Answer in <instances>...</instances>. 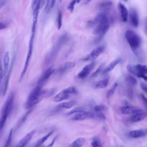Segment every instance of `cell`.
Segmentation results:
<instances>
[{
  "label": "cell",
  "instance_id": "24",
  "mask_svg": "<svg viewBox=\"0 0 147 147\" xmlns=\"http://www.w3.org/2000/svg\"><path fill=\"white\" fill-rule=\"evenodd\" d=\"M69 96H70L69 94H67V92H65L62 90L60 92L58 93L54 96L53 99H54L55 102H61V101H63V100L68 99L69 98Z\"/></svg>",
  "mask_w": 147,
  "mask_h": 147
},
{
  "label": "cell",
  "instance_id": "43",
  "mask_svg": "<svg viewBox=\"0 0 147 147\" xmlns=\"http://www.w3.org/2000/svg\"><path fill=\"white\" fill-rule=\"evenodd\" d=\"M141 98H142V101L144 102V103H145V105H146V99L145 96H144V95L143 94H141Z\"/></svg>",
  "mask_w": 147,
  "mask_h": 147
},
{
  "label": "cell",
  "instance_id": "42",
  "mask_svg": "<svg viewBox=\"0 0 147 147\" xmlns=\"http://www.w3.org/2000/svg\"><path fill=\"white\" fill-rule=\"evenodd\" d=\"M57 136H56L52 140V141L47 146H45V147H52L53 146V144H54V143H55V142L56 141V139H57Z\"/></svg>",
  "mask_w": 147,
  "mask_h": 147
},
{
  "label": "cell",
  "instance_id": "17",
  "mask_svg": "<svg viewBox=\"0 0 147 147\" xmlns=\"http://www.w3.org/2000/svg\"><path fill=\"white\" fill-rule=\"evenodd\" d=\"M118 6L119 10L120 11V15H121V20L123 22L127 21V19H128L127 9L126 8V6L121 2H119Z\"/></svg>",
  "mask_w": 147,
  "mask_h": 147
},
{
  "label": "cell",
  "instance_id": "14",
  "mask_svg": "<svg viewBox=\"0 0 147 147\" xmlns=\"http://www.w3.org/2000/svg\"><path fill=\"white\" fill-rule=\"evenodd\" d=\"M14 59L13 60L12 63L11 64V65L9 67V71H8L7 74L6 75L5 77L4 78V81H3V87H2V94L3 96L5 95L6 92L7 90L9 82L10 76H11V71H12V69H13V65H14Z\"/></svg>",
  "mask_w": 147,
  "mask_h": 147
},
{
  "label": "cell",
  "instance_id": "7",
  "mask_svg": "<svg viewBox=\"0 0 147 147\" xmlns=\"http://www.w3.org/2000/svg\"><path fill=\"white\" fill-rule=\"evenodd\" d=\"M127 70L134 75L142 78L145 81L147 80V67L145 65L140 64L136 65L128 64Z\"/></svg>",
  "mask_w": 147,
  "mask_h": 147
},
{
  "label": "cell",
  "instance_id": "35",
  "mask_svg": "<svg viewBox=\"0 0 147 147\" xmlns=\"http://www.w3.org/2000/svg\"><path fill=\"white\" fill-rule=\"evenodd\" d=\"M103 67H104V64H100V65L97 68V69L92 74L91 77V78H95V77H96L98 75H99V74L103 71V69H104Z\"/></svg>",
  "mask_w": 147,
  "mask_h": 147
},
{
  "label": "cell",
  "instance_id": "36",
  "mask_svg": "<svg viewBox=\"0 0 147 147\" xmlns=\"http://www.w3.org/2000/svg\"><path fill=\"white\" fill-rule=\"evenodd\" d=\"M80 1H71L67 6V9L71 13L74 11V10L75 9V6L77 3H79Z\"/></svg>",
  "mask_w": 147,
  "mask_h": 147
},
{
  "label": "cell",
  "instance_id": "21",
  "mask_svg": "<svg viewBox=\"0 0 147 147\" xmlns=\"http://www.w3.org/2000/svg\"><path fill=\"white\" fill-rule=\"evenodd\" d=\"M121 58H117V59H115V60H114L113 61H112L110 64H109V65L105 67L102 72L103 74H107L110 72H111V71H113L114 69V68L121 62Z\"/></svg>",
  "mask_w": 147,
  "mask_h": 147
},
{
  "label": "cell",
  "instance_id": "23",
  "mask_svg": "<svg viewBox=\"0 0 147 147\" xmlns=\"http://www.w3.org/2000/svg\"><path fill=\"white\" fill-rule=\"evenodd\" d=\"M46 4L45 5V8H44V15L45 16H48L51 11L52 10V9L54 7L56 1H46Z\"/></svg>",
  "mask_w": 147,
  "mask_h": 147
},
{
  "label": "cell",
  "instance_id": "16",
  "mask_svg": "<svg viewBox=\"0 0 147 147\" xmlns=\"http://www.w3.org/2000/svg\"><path fill=\"white\" fill-rule=\"evenodd\" d=\"M3 66L2 68V73H3V79L5 77L6 75L7 74L9 69V65H10V54L9 52H6L5 53L4 57H3Z\"/></svg>",
  "mask_w": 147,
  "mask_h": 147
},
{
  "label": "cell",
  "instance_id": "44",
  "mask_svg": "<svg viewBox=\"0 0 147 147\" xmlns=\"http://www.w3.org/2000/svg\"><path fill=\"white\" fill-rule=\"evenodd\" d=\"M5 3V1H0V9L2 7Z\"/></svg>",
  "mask_w": 147,
  "mask_h": 147
},
{
  "label": "cell",
  "instance_id": "3",
  "mask_svg": "<svg viewBox=\"0 0 147 147\" xmlns=\"http://www.w3.org/2000/svg\"><path fill=\"white\" fill-rule=\"evenodd\" d=\"M14 98V94L13 92H11L3 106L0 116V133L4 128L7 119L13 109Z\"/></svg>",
  "mask_w": 147,
  "mask_h": 147
},
{
  "label": "cell",
  "instance_id": "45",
  "mask_svg": "<svg viewBox=\"0 0 147 147\" xmlns=\"http://www.w3.org/2000/svg\"><path fill=\"white\" fill-rule=\"evenodd\" d=\"M10 144L8 142H5V145H4V147H10Z\"/></svg>",
  "mask_w": 147,
  "mask_h": 147
},
{
  "label": "cell",
  "instance_id": "20",
  "mask_svg": "<svg viewBox=\"0 0 147 147\" xmlns=\"http://www.w3.org/2000/svg\"><path fill=\"white\" fill-rule=\"evenodd\" d=\"M146 117V113L145 111H142L134 114H133L130 117V121L132 122H138L144 120Z\"/></svg>",
  "mask_w": 147,
  "mask_h": 147
},
{
  "label": "cell",
  "instance_id": "41",
  "mask_svg": "<svg viewBox=\"0 0 147 147\" xmlns=\"http://www.w3.org/2000/svg\"><path fill=\"white\" fill-rule=\"evenodd\" d=\"M140 86H141V87L142 90L143 91H144V92H146V91H147V86H146V84L145 83H141Z\"/></svg>",
  "mask_w": 147,
  "mask_h": 147
},
{
  "label": "cell",
  "instance_id": "4",
  "mask_svg": "<svg viewBox=\"0 0 147 147\" xmlns=\"http://www.w3.org/2000/svg\"><path fill=\"white\" fill-rule=\"evenodd\" d=\"M42 87L37 85L30 92L25 103L24 108L30 109L36 105L38 104L44 98L42 94Z\"/></svg>",
  "mask_w": 147,
  "mask_h": 147
},
{
  "label": "cell",
  "instance_id": "33",
  "mask_svg": "<svg viewBox=\"0 0 147 147\" xmlns=\"http://www.w3.org/2000/svg\"><path fill=\"white\" fill-rule=\"evenodd\" d=\"M107 106L105 105H97L95 106L94 108L95 112H103V111L107 110Z\"/></svg>",
  "mask_w": 147,
  "mask_h": 147
},
{
  "label": "cell",
  "instance_id": "12",
  "mask_svg": "<svg viewBox=\"0 0 147 147\" xmlns=\"http://www.w3.org/2000/svg\"><path fill=\"white\" fill-rule=\"evenodd\" d=\"M120 111L123 114L133 115L138 113L144 111V110L140 108L133 106H125L120 108Z\"/></svg>",
  "mask_w": 147,
  "mask_h": 147
},
{
  "label": "cell",
  "instance_id": "10",
  "mask_svg": "<svg viewBox=\"0 0 147 147\" xmlns=\"http://www.w3.org/2000/svg\"><path fill=\"white\" fill-rule=\"evenodd\" d=\"M55 71L54 68L52 67H49L47 68L41 75V76L40 77L37 81V85L42 87L45 84L46 82L49 79V78L51 76V75L53 74Z\"/></svg>",
  "mask_w": 147,
  "mask_h": 147
},
{
  "label": "cell",
  "instance_id": "25",
  "mask_svg": "<svg viewBox=\"0 0 147 147\" xmlns=\"http://www.w3.org/2000/svg\"><path fill=\"white\" fill-rule=\"evenodd\" d=\"M109 82V79L108 78L100 80L96 82L94 84V87L95 88H99V89L105 88L108 86Z\"/></svg>",
  "mask_w": 147,
  "mask_h": 147
},
{
  "label": "cell",
  "instance_id": "29",
  "mask_svg": "<svg viewBox=\"0 0 147 147\" xmlns=\"http://www.w3.org/2000/svg\"><path fill=\"white\" fill-rule=\"evenodd\" d=\"M91 145L92 147H103L102 141L98 137H95L92 139Z\"/></svg>",
  "mask_w": 147,
  "mask_h": 147
},
{
  "label": "cell",
  "instance_id": "6",
  "mask_svg": "<svg viewBox=\"0 0 147 147\" xmlns=\"http://www.w3.org/2000/svg\"><path fill=\"white\" fill-rule=\"evenodd\" d=\"M125 38L131 49L135 51L141 46V38L140 36L132 30H127L125 32Z\"/></svg>",
  "mask_w": 147,
  "mask_h": 147
},
{
  "label": "cell",
  "instance_id": "30",
  "mask_svg": "<svg viewBox=\"0 0 147 147\" xmlns=\"http://www.w3.org/2000/svg\"><path fill=\"white\" fill-rule=\"evenodd\" d=\"M86 111V109L84 108V107L83 106H78V107H76L75 108H74L73 109H72L71 110H70L69 112L67 113V115H72L74 114H77L82 111Z\"/></svg>",
  "mask_w": 147,
  "mask_h": 147
},
{
  "label": "cell",
  "instance_id": "27",
  "mask_svg": "<svg viewBox=\"0 0 147 147\" xmlns=\"http://www.w3.org/2000/svg\"><path fill=\"white\" fill-rule=\"evenodd\" d=\"M54 133V130H51V131H49L48 134H47L46 135H45L44 136H43L42 137H41V138H40L36 143L34 147H39L41 145H42L48 139V138Z\"/></svg>",
  "mask_w": 147,
  "mask_h": 147
},
{
  "label": "cell",
  "instance_id": "22",
  "mask_svg": "<svg viewBox=\"0 0 147 147\" xmlns=\"http://www.w3.org/2000/svg\"><path fill=\"white\" fill-rule=\"evenodd\" d=\"M113 6L112 1H104L99 5V9L101 12L107 13L111 9Z\"/></svg>",
  "mask_w": 147,
  "mask_h": 147
},
{
  "label": "cell",
  "instance_id": "31",
  "mask_svg": "<svg viewBox=\"0 0 147 147\" xmlns=\"http://www.w3.org/2000/svg\"><path fill=\"white\" fill-rule=\"evenodd\" d=\"M56 26L58 30H60L62 26V13L61 10H59L56 18Z\"/></svg>",
  "mask_w": 147,
  "mask_h": 147
},
{
  "label": "cell",
  "instance_id": "15",
  "mask_svg": "<svg viewBox=\"0 0 147 147\" xmlns=\"http://www.w3.org/2000/svg\"><path fill=\"white\" fill-rule=\"evenodd\" d=\"M129 20L131 25L134 27H137L139 24V17L138 12L136 9L132 8L129 11Z\"/></svg>",
  "mask_w": 147,
  "mask_h": 147
},
{
  "label": "cell",
  "instance_id": "37",
  "mask_svg": "<svg viewBox=\"0 0 147 147\" xmlns=\"http://www.w3.org/2000/svg\"><path fill=\"white\" fill-rule=\"evenodd\" d=\"M94 113V118H98L100 120H105L106 117L103 112H95Z\"/></svg>",
  "mask_w": 147,
  "mask_h": 147
},
{
  "label": "cell",
  "instance_id": "19",
  "mask_svg": "<svg viewBox=\"0 0 147 147\" xmlns=\"http://www.w3.org/2000/svg\"><path fill=\"white\" fill-rule=\"evenodd\" d=\"M76 66V63L75 61H68L61 65L58 69V71L60 73L63 74L65 72L71 69Z\"/></svg>",
  "mask_w": 147,
  "mask_h": 147
},
{
  "label": "cell",
  "instance_id": "38",
  "mask_svg": "<svg viewBox=\"0 0 147 147\" xmlns=\"http://www.w3.org/2000/svg\"><path fill=\"white\" fill-rule=\"evenodd\" d=\"M126 80L128 83H129L132 85H135L137 83L136 79L131 75H127L126 77Z\"/></svg>",
  "mask_w": 147,
  "mask_h": 147
},
{
  "label": "cell",
  "instance_id": "5",
  "mask_svg": "<svg viewBox=\"0 0 147 147\" xmlns=\"http://www.w3.org/2000/svg\"><path fill=\"white\" fill-rule=\"evenodd\" d=\"M68 37L69 36L67 35V34H63L60 37H59V38L55 42L51 51L46 56L45 59V64H49L52 61V60L58 53L59 51L62 48L63 45L67 42L68 40Z\"/></svg>",
  "mask_w": 147,
  "mask_h": 147
},
{
  "label": "cell",
  "instance_id": "1",
  "mask_svg": "<svg viewBox=\"0 0 147 147\" xmlns=\"http://www.w3.org/2000/svg\"><path fill=\"white\" fill-rule=\"evenodd\" d=\"M45 2L44 1H33L32 3V14H33V21H32V26L31 29V34L29 39V48L28 51L26 56V58L25 61V64L21 72V74L20 76L19 82H21L23 79L29 65L30 59L33 53V45L35 38V34L37 28V24L38 22V18L39 16V12L41 7L44 5Z\"/></svg>",
  "mask_w": 147,
  "mask_h": 147
},
{
  "label": "cell",
  "instance_id": "26",
  "mask_svg": "<svg viewBox=\"0 0 147 147\" xmlns=\"http://www.w3.org/2000/svg\"><path fill=\"white\" fill-rule=\"evenodd\" d=\"M76 103L75 100H70L68 102H64L60 103L57 105V108L59 109H69L73 106H74Z\"/></svg>",
  "mask_w": 147,
  "mask_h": 147
},
{
  "label": "cell",
  "instance_id": "40",
  "mask_svg": "<svg viewBox=\"0 0 147 147\" xmlns=\"http://www.w3.org/2000/svg\"><path fill=\"white\" fill-rule=\"evenodd\" d=\"M3 79V73H2V67L0 64V89L2 84V80Z\"/></svg>",
  "mask_w": 147,
  "mask_h": 147
},
{
  "label": "cell",
  "instance_id": "32",
  "mask_svg": "<svg viewBox=\"0 0 147 147\" xmlns=\"http://www.w3.org/2000/svg\"><path fill=\"white\" fill-rule=\"evenodd\" d=\"M63 91L65 92H67V94H68L69 95H71V94H76L78 92V90L74 86L68 87L63 89Z\"/></svg>",
  "mask_w": 147,
  "mask_h": 147
},
{
  "label": "cell",
  "instance_id": "39",
  "mask_svg": "<svg viewBox=\"0 0 147 147\" xmlns=\"http://www.w3.org/2000/svg\"><path fill=\"white\" fill-rule=\"evenodd\" d=\"M7 27V24L4 22H0V30L6 29Z\"/></svg>",
  "mask_w": 147,
  "mask_h": 147
},
{
  "label": "cell",
  "instance_id": "2",
  "mask_svg": "<svg viewBox=\"0 0 147 147\" xmlns=\"http://www.w3.org/2000/svg\"><path fill=\"white\" fill-rule=\"evenodd\" d=\"M90 26H94L93 33L98 37H103L110 28V20L107 13L101 12L98 14L94 20L88 22Z\"/></svg>",
  "mask_w": 147,
  "mask_h": 147
},
{
  "label": "cell",
  "instance_id": "8",
  "mask_svg": "<svg viewBox=\"0 0 147 147\" xmlns=\"http://www.w3.org/2000/svg\"><path fill=\"white\" fill-rule=\"evenodd\" d=\"M95 64H96L95 61H92L88 64H87L86 65H85L82 68V69L78 73L77 77L80 79H83L87 78L94 68L95 66Z\"/></svg>",
  "mask_w": 147,
  "mask_h": 147
},
{
  "label": "cell",
  "instance_id": "13",
  "mask_svg": "<svg viewBox=\"0 0 147 147\" xmlns=\"http://www.w3.org/2000/svg\"><path fill=\"white\" fill-rule=\"evenodd\" d=\"M36 133V130H32L25 136H24L17 143L16 147H25L31 140L33 135Z\"/></svg>",
  "mask_w": 147,
  "mask_h": 147
},
{
  "label": "cell",
  "instance_id": "18",
  "mask_svg": "<svg viewBox=\"0 0 147 147\" xmlns=\"http://www.w3.org/2000/svg\"><path fill=\"white\" fill-rule=\"evenodd\" d=\"M129 136L133 138H138L145 137L146 135V129H138L131 130L129 133Z\"/></svg>",
  "mask_w": 147,
  "mask_h": 147
},
{
  "label": "cell",
  "instance_id": "28",
  "mask_svg": "<svg viewBox=\"0 0 147 147\" xmlns=\"http://www.w3.org/2000/svg\"><path fill=\"white\" fill-rule=\"evenodd\" d=\"M85 142V139L83 137H79L72 142L69 147H82Z\"/></svg>",
  "mask_w": 147,
  "mask_h": 147
},
{
  "label": "cell",
  "instance_id": "11",
  "mask_svg": "<svg viewBox=\"0 0 147 147\" xmlns=\"http://www.w3.org/2000/svg\"><path fill=\"white\" fill-rule=\"evenodd\" d=\"M94 118V113L91 111H84L76 114L71 119L73 121H84L86 119Z\"/></svg>",
  "mask_w": 147,
  "mask_h": 147
},
{
  "label": "cell",
  "instance_id": "34",
  "mask_svg": "<svg viewBox=\"0 0 147 147\" xmlns=\"http://www.w3.org/2000/svg\"><path fill=\"white\" fill-rule=\"evenodd\" d=\"M117 86H118V83L117 82L114 83L113 84V85L112 86L111 88L108 91V92L107 93L106 96H107V98H110L114 94V93L115 92V90H116V89L117 88Z\"/></svg>",
  "mask_w": 147,
  "mask_h": 147
},
{
  "label": "cell",
  "instance_id": "9",
  "mask_svg": "<svg viewBox=\"0 0 147 147\" xmlns=\"http://www.w3.org/2000/svg\"><path fill=\"white\" fill-rule=\"evenodd\" d=\"M105 49L104 46H100L94 48L90 53L86 56V57L83 59L84 61H92L96 59L101 53H103Z\"/></svg>",
  "mask_w": 147,
  "mask_h": 147
}]
</instances>
